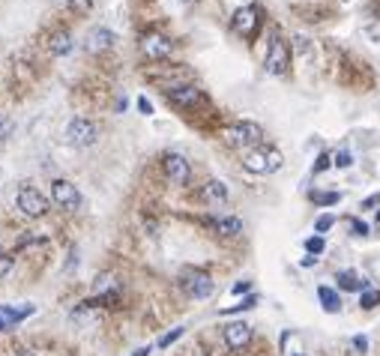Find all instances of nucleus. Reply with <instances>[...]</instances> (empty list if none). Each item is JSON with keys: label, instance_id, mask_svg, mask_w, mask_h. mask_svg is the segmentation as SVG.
I'll list each match as a JSON object with an SVG mask.
<instances>
[{"label": "nucleus", "instance_id": "1", "mask_svg": "<svg viewBox=\"0 0 380 356\" xmlns=\"http://www.w3.org/2000/svg\"><path fill=\"white\" fill-rule=\"evenodd\" d=\"M285 165V156L278 147H254L243 156V168L252 171V174H276L278 168Z\"/></svg>", "mask_w": 380, "mask_h": 356}, {"label": "nucleus", "instance_id": "2", "mask_svg": "<svg viewBox=\"0 0 380 356\" xmlns=\"http://www.w3.org/2000/svg\"><path fill=\"white\" fill-rule=\"evenodd\" d=\"M180 287L192 296V300H210L216 294V281L206 276L204 270H195V267H186L180 272Z\"/></svg>", "mask_w": 380, "mask_h": 356}, {"label": "nucleus", "instance_id": "3", "mask_svg": "<svg viewBox=\"0 0 380 356\" xmlns=\"http://www.w3.org/2000/svg\"><path fill=\"white\" fill-rule=\"evenodd\" d=\"M263 69L270 72V75H276V78H282L291 72V48H287V43L282 36H272L270 39V45H267V57H263Z\"/></svg>", "mask_w": 380, "mask_h": 356}, {"label": "nucleus", "instance_id": "4", "mask_svg": "<svg viewBox=\"0 0 380 356\" xmlns=\"http://www.w3.org/2000/svg\"><path fill=\"white\" fill-rule=\"evenodd\" d=\"M99 141V126L93 120L87 117H75L66 126V144L75 147V150H87V147H93Z\"/></svg>", "mask_w": 380, "mask_h": 356}, {"label": "nucleus", "instance_id": "5", "mask_svg": "<svg viewBox=\"0 0 380 356\" xmlns=\"http://www.w3.org/2000/svg\"><path fill=\"white\" fill-rule=\"evenodd\" d=\"M225 141L230 147H252L254 150V147H261V141H263V129L252 120H239L225 132Z\"/></svg>", "mask_w": 380, "mask_h": 356}, {"label": "nucleus", "instance_id": "6", "mask_svg": "<svg viewBox=\"0 0 380 356\" xmlns=\"http://www.w3.org/2000/svg\"><path fill=\"white\" fill-rule=\"evenodd\" d=\"M15 201H19V210L24 213V216H30V219H39V216H45V213H48V198L39 192L36 186H30V183L19 186Z\"/></svg>", "mask_w": 380, "mask_h": 356}, {"label": "nucleus", "instance_id": "7", "mask_svg": "<svg viewBox=\"0 0 380 356\" xmlns=\"http://www.w3.org/2000/svg\"><path fill=\"white\" fill-rule=\"evenodd\" d=\"M51 201L60 206V210H69V213H75V210H81V192L75 186L69 183V180H54L51 183Z\"/></svg>", "mask_w": 380, "mask_h": 356}, {"label": "nucleus", "instance_id": "8", "mask_svg": "<svg viewBox=\"0 0 380 356\" xmlns=\"http://www.w3.org/2000/svg\"><path fill=\"white\" fill-rule=\"evenodd\" d=\"M162 168H165V177H168L174 186H189V180H192V165H189V159H186V156H180V153L165 156Z\"/></svg>", "mask_w": 380, "mask_h": 356}, {"label": "nucleus", "instance_id": "9", "mask_svg": "<svg viewBox=\"0 0 380 356\" xmlns=\"http://www.w3.org/2000/svg\"><path fill=\"white\" fill-rule=\"evenodd\" d=\"M230 27H234L239 36L254 39V33H258V27H261V12H258V6H239V10L234 12V19H230Z\"/></svg>", "mask_w": 380, "mask_h": 356}, {"label": "nucleus", "instance_id": "10", "mask_svg": "<svg viewBox=\"0 0 380 356\" xmlns=\"http://www.w3.org/2000/svg\"><path fill=\"white\" fill-rule=\"evenodd\" d=\"M165 96H168V102L177 105V108H195V105L204 102V93L195 84H174L165 90Z\"/></svg>", "mask_w": 380, "mask_h": 356}, {"label": "nucleus", "instance_id": "11", "mask_svg": "<svg viewBox=\"0 0 380 356\" xmlns=\"http://www.w3.org/2000/svg\"><path fill=\"white\" fill-rule=\"evenodd\" d=\"M141 51L150 57V60H165L171 51H174V43L162 33H144L141 36Z\"/></svg>", "mask_w": 380, "mask_h": 356}, {"label": "nucleus", "instance_id": "12", "mask_svg": "<svg viewBox=\"0 0 380 356\" xmlns=\"http://www.w3.org/2000/svg\"><path fill=\"white\" fill-rule=\"evenodd\" d=\"M249 342H252V327L246 320H230L225 327V344L230 351H243V347H249Z\"/></svg>", "mask_w": 380, "mask_h": 356}, {"label": "nucleus", "instance_id": "13", "mask_svg": "<svg viewBox=\"0 0 380 356\" xmlns=\"http://www.w3.org/2000/svg\"><path fill=\"white\" fill-rule=\"evenodd\" d=\"M84 48H87V54L108 51V48H114V33L108 27H93L87 33V39H84Z\"/></svg>", "mask_w": 380, "mask_h": 356}, {"label": "nucleus", "instance_id": "14", "mask_svg": "<svg viewBox=\"0 0 380 356\" xmlns=\"http://www.w3.org/2000/svg\"><path fill=\"white\" fill-rule=\"evenodd\" d=\"M201 198L206 206H225L228 204V186L222 180H206L201 189Z\"/></svg>", "mask_w": 380, "mask_h": 356}, {"label": "nucleus", "instance_id": "15", "mask_svg": "<svg viewBox=\"0 0 380 356\" xmlns=\"http://www.w3.org/2000/svg\"><path fill=\"white\" fill-rule=\"evenodd\" d=\"M335 281H338V291H351V294H362V291H368V278H366V276H359V272H353V270H342V272H335Z\"/></svg>", "mask_w": 380, "mask_h": 356}, {"label": "nucleus", "instance_id": "16", "mask_svg": "<svg viewBox=\"0 0 380 356\" xmlns=\"http://www.w3.org/2000/svg\"><path fill=\"white\" fill-rule=\"evenodd\" d=\"M318 300H320V305H324L326 314H338V311H342V296H338L335 287L320 285L318 287Z\"/></svg>", "mask_w": 380, "mask_h": 356}, {"label": "nucleus", "instance_id": "17", "mask_svg": "<svg viewBox=\"0 0 380 356\" xmlns=\"http://www.w3.org/2000/svg\"><path fill=\"white\" fill-rule=\"evenodd\" d=\"M72 45H75V43H72L69 30H57V33H51V39H48V48H51V54H57V57L69 54Z\"/></svg>", "mask_w": 380, "mask_h": 356}, {"label": "nucleus", "instance_id": "18", "mask_svg": "<svg viewBox=\"0 0 380 356\" xmlns=\"http://www.w3.org/2000/svg\"><path fill=\"white\" fill-rule=\"evenodd\" d=\"M213 228H216V234H222V237H239L243 234V222H239L237 216L213 219Z\"/></svg>", "mask_w": 380, "mask_h": 356}, {"label": "nucleus", "instance_id": "19", "mask_svg": "<svg viewBox=\"0 0 380 356\" xmlns=\"http://www.w3.org/2000/svg\"><path fill=\"white\" fill-rule=\"evenodd\" d=\"M359 305H362L366 311L377 309V305H380V291H377V287H368V291H362V294H359Z\"/></svg>", "mask_w": 380, "mask_h": 356}, {"label": "nucleus", "instance_id": "20", "mask_svg": "<svg viewBox=\"0 0 380 356\" xmlns=\"http://www.w3.org/2000/svg\"><path fill=\"white\" fill-rule=\"evenodd\" d=\"M342 192H311V201H315L318 206H333V204H338L342 201Z\"/></svg>", "mask_w": 380, "mask_h": 356}, {"label": "nucleus", "instance_id": "21", "mask_svg": "<svg viewBox=\"0 0 380 356\" xmlns=\"http://www.w3.org/2000/svg\"><path fill=\"white\" fill-rule=\"evenodd\" d=\"M258 305V296H246L243 302H237V305H230V309H222V314H237V311H249V309H254Z\"/></svg>", "mask_w": 380, "mask_h": 356}, {"label": "nucleus", "instance_id": "22", "mask_svg": "<svg viewBox=\"0 0 380 356\" xmlns=\"http://www.w3.org/2000/svg\"><path fill=\"white\" fill-rule=\"evenodd\" d=\"M324 248H326V243H324V237H320V234H315V237H309V239H305V252H309V254H315V258H318L320 252H324Z\"/></svg>", "mask_w": 380, "mask_h": 356}, {"label": "nucleus", "instance_id": "23", "mask_svg": "<svg viewBox=\"0 0 380 356\" xmlns=\"http://www.w3.org/2000/svg\"><path fill=\"white\" fill-rule=\"evenodd\" d=\"M183 333H186V329H183V327L171 329V333H165V335L159 338V347H162V351H165V347H171V344H174V342H177V338H183Z\"/></svg>", "mask_w": 380, "mask_h": 356}, {"label": "nucleus", "instance_id": "24", "mask_svg": "<svg viewBox=\"0 0 380 356\" xmlns=\"http://www.w3.org/2000/svg\"><path fill=\"white\" fill-rule=\"evenodd\" d=\"M351 165H353V156L348 153V150H338L335 156H333V168H351Z\"/></svg>", "mask_w": 380, "mask_h": 356}, {"label": "nucleus", "instance_id": "25", "mask_svg": "<svg viewBox=\"0 0 380 356\" xmlns=\"http://www.w3.org/2000/svg\"><path fill=\"white\" fill-rule=\"evenodd\" d=\"M333 225H335V216H333V213H326V216H320V219L315 222V234H320V237H324V234H326V230L333 228Z\"/></svg>", "mask_w": 380, "mask_h": 356}, {"label": "nucleus", "instance_id": "26", "mask_svg": "<svg viewBox=\"0 0 380 356\" xmlns=\"http://www.w3.org/2000/svg\"><path fill=\"white\" fill-rule=\"evenodd\" d=\"M326 168H333V156H329V153H320V156H318V162H315V168H311V171H315V174H324Z\"/></svg>", "mask_w": 380, "mask_h": 356}, {"label": "nucleus", "instance_id": "27", "mask_svg": "<svg viewBox=\"0 0 380 356\" xmlns=\"http://www.w3.org/2000/svg\"><path fill=\"white\" fill-rule=\"evenodd\" d=\"M351 234H353V237H368V222L351 219Z\"/></svg>", "mask_w": 380, "mask_h": 356}, {"label": "nucleus", "instance_id": "28", "mask_svg": "<svg viewBox=\"0 0 380 356\" xmlns=\"http://www.w3.org/2000/svg\"><path fill=\"white\" fill-rule=\"evenodd\" d=\"M351 344H353V351H357V353H368V338L366 335H353Z\"/></svg>", "mask_w": 380, "mask_h": 356}, {"label": "nucleus", "instance_id": "29", "mask_svg": "<svg viewBox=\"0 0 380 356\" xmlns=\"http://www.w3.org/2000/svg\"><path fill=\"white\" fill-rule=\"evenodd\" d=\"M12 272V258L10 254H0V278H6Z\"/></svg>", "mask_w": 380, "mask_h": 356}, {"label": "nucleus", "instance_id": "30", "mask_svg": "<svg viewBox=\"0 0 380 356\" xmlns=\"http://www.w3.org/2000/svg\"><path fill=\"white\" fill-rule=\"evenodd\" d=\"M252 291V281H237L234 287H230V294L234 296H243V294H249Z\"/></svg>", "mask_w": 380, "mask_h": 356}, {"label": "nucleus", "instance_id": "31", "mask_svg": "<svg viewBox=\"0 0 380 356\" xmlns=\"http://www.w3.org/2000/svg\"><path fill=\"white\" fill-rule=\"evenodd\" d=\"M69 6L75 12H90V0H69Z\"/></svg>", "mask_w": 380, "mask_h": 356}, {"label": "nucleus", "instance_id": "32", "mask_svg": "<svg viewBox=\"0 0 380 356\" xmlns=\"http://www.w3.org/2000/svg\"><path fill=\"white\" fill-rule=\"evenodd\" d=\"M15 324H12V320L10 318H6V311L3 309H0V333H10V329H12Z\"/></svg>", "mask_w": 380, "mask_h": 356}, {"label": "nucleus", "instance_id": "33", "mask_svg": "<svg viewBox=\"0 0 380 356\" xmlns=\"http://www.w3.org/2000/svg\"><path fill=\"white\" fill-rule=\"evenodd\" d=\"M377 204H380V192L371 195V198H366V201L359 204V210H371V206H377Z\"/></svg>", "mask_w": 380, "mask_h": 356}, {"label": "nucleus", "instance_id": "34", "mask_svg": "<svg viewBox=\"0 0 380 356\" xmlns=\"http://www.w3.org/2000/svg\"><path fill=\"white\" fill-rule=\"evenodd\" d=\"M138 111H141V114H153V105H150V102H147V99L141 96V99H138Z\"/></svg>", "mask_w": 380, "mask_h": 356}, {"label": "nucleus", "instance_id": "35", "mask_svg": "<svg viewBox=\"0 0 380 356\" xmlns=\"http://www.w3.org/2000/svg\"><path fill=\"white\" fill-rule=\"evenodd\" d=\"M315 263H318V258H315V254H309V258H302V267H315Z\"/></svg>", "mask_w": 380, "mask_h": 356}, {"label": "nucleus", "instance_id": "36", "mask_svg": "<svg viewBox=\"0 0 380 356\" xmlns=\"http://www.w3.org/2000/svg\"><path fill=\"white\" fill-rule=\"evenodd\" d=\"M147 353H150V347H138V351L132 353V356H147Z\"/></svg>", "mask_w": 380, "mask_h": 356}, {"label": "nucleus", "instance_id": "37", "mask_svg": "<svg viewBox=\"0 0 380 356\" xmlns=\"http://www.w3.org/2000/svg\"><path fill=\"white\" fill-rule=\"evenodd\" d=\"M15 356H36V353H30V351H21V353H15Z\"/></svg>", "mask_w": 380, "mask_h": 356}, {"label": "nucleus", "instance_id": "38", "mask_svg": "<svg viewBox=\"0 0 380 356\" xmlns=\"http://www.w3.org/2000/svg\"><path fill=\"white\" fill-rule=\"evenodd\" d=\"M377 222H380V210H377Z\"/></svg>", "mask_w": 380, "mask_h": 356}, {"label": "nucleus", "instance_id": "39", "mask_svg": "<svg viewBox=\"0 0 380 356\" xmlns=\"http://www.w3.org/2000/svg\"><path fill=\"white\" fill-rule=\"evenodd\" d=\"M186 3H192V0H186Z\"/></svg>", "mask_w": 380, "mask_h": 356}]
</instances>
